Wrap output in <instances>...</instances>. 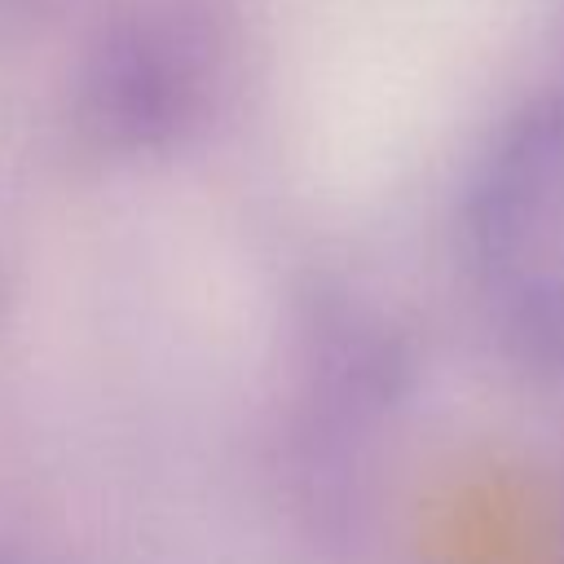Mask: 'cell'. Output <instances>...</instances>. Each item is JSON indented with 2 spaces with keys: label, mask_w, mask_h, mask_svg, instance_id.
<instances>
[{
  "label": "cell",
  "mask_w": 564,
  "mask_h": 564,
  "mask_svg": "<svg viewBox=\"0 0 564 564\" xmlns=\"http://www.w3.org/2000/svg\"><path fill=\"white\" fill-rule=\"evenodd\" d=\"M467 238L494 322L564 361V88L524 106L485 154Z\"/></svg>",
  "instance_id": "obj_1"
}]
</instances>
